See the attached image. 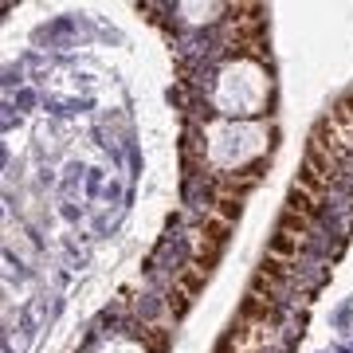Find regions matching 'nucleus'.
Returning a JSON list of instances; mask_svg holds the SVG:
<instances>
[{
    "label": "nucleus",
    "instance_id": "obj_4",
    "mask_svg": "<svg viewBox=\"0 0 353 353\" xmlns=\"http://www.w3.org/2000/svg\"><path fill=\"white\" fill-rule=\"evenodd\" d=\"M299 252H303V240H294V236H287V232H275V236H271V243H267V255L287 259V263H294V259H299Z\"/></svg>",
    "mask_w": 353,
    "mask_h": 353
},
{
    "label": "nucleus",
    "instance_id": "obj_8",
    "mask_svg": "<svg viewBox=\"0 0 353 353\" xmlns=\"http://www.w3.org/2000/svg\"><path fill=\"white\" fill-rule=\"evenodd\" d=\"M240 212H243V201H228V196H216V201H212V212H208V216H216V220H228V224H236V220H240Z\"/></svg>",
    "mask_w": 353,
    "mask_h": 353
},
{
    "label": "nucleus",
    "instance_id": "obj_2",
    "mask_svg": "<svg viewBox=\"0 0 353 353\" xmlns=\"http://www.w3.org/2000/svg\"><path fill=\"white\" fill-rule=\"evenodd\" d=\"M279 318V303L275 299H263V294H248L240 306L236 322H248V326H275Z\"/></svg>",
    "mask_w": 353,
    "mask_h": 353
},
{
    "label": "nucleus",
    "instance_id": "obj_6",
    "mask_svg": "<svg viewBox=\"0 0 353 353\" xmlns=\"http://www.w3.org/2000/svg\"><path fill=\"white\" fill-rule=\"evenodd\" d=\"M310 228H314V220H306V216H299V212H287V208H283V216H279V232H287V236H294V240H303V243H306V236H310Z\"/></svg>",
    "mask_w": 353,
    "mask_h": 353
},
{
    "label": "nucleus",
    "instance_id": "obj_5",
    "mask_svg": "<svg viewBox=\"0 0 353 353\" xmlns=\"http://www.w3.org/2000/svg\"><path fill=\"white\" fill-rule=\"evenodd\" d=\"M204 283H208V271H201V267L192 263V267H185V271L176 275V283H173V287L181 290V294H189V299H196V294L204 290Z\"/></svg>",
    "mask_w": 353,
    "mask_h": 353
},
{
    "label": "nucleus",
    "instance_id": "obj_3",
    "mask_svg": "<svg viewBox=\"0 0 353 353\" xmlns=\"http://www.w3.org/2000/svg\"><path fill=\"white\" fill-rule=\"evenodd\" d=\"M318 204H322V196H314V192L303 189V185H294V189H290V196H287V212H299V216H306V220H314Z\"/></svg>",
    "mask_w": 353,
    "mask_h": 353
},
{
    "label": "nucleus",
    "instance_id": "obj_7",
    "mask_svg": "<svg viewBox=\"0 0 353 353\" xmlns=\"http://www.w3.org/2000/svg\"><path fill=\"white\" fill-rule=\"evenodd\" d=\"M169 334H173V330H165V326H145L141 330L145 353H169Z\"/></svg>",
    "mask_w": 353,
    "mask_h": 353
},
{
    "label": "nucleus",
    "instance_id": "obj_1",
    "mask_svg": "<svg viewBox=\"0 0 353 353\" xmlns=\"http://www.w3.org/2000/svg\"><path fill=\"white\" fill-rule=\"evenodd\" d=\"M290 267H294V263H287V259L263 255L259 271L252 275V290H248V294H263V299H275L279 290H283V283L290 279Z\"/></svg>",
    "mask_w": 353,
    "mask_h": 353
}]
</instances>
